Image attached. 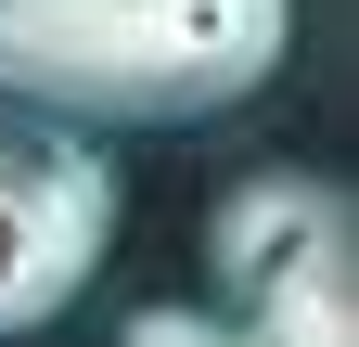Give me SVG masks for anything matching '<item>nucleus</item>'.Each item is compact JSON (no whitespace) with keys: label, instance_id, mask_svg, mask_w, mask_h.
Listing matches in <instances>:
<instances>
[{"label":"nucleus","instance_id":"obj_1","mask_svg":"<svg viewBox=\"0 0 359 347\" xmlns=\"http://www.w3.org/2000/svg\"><path fill=\"white\" fill-rule=\"evenodd\" d=\"M295 0H0V103L65 129H193L269 91Z\"/></svg>","mask_w":359,"mask_h":347},{"label":"nucleus","instance_id":"obj_2","mask_svg":"<svg viewBox=\"0 0 359 347\" xmlns=\"http://www.w3.org/2000/svg\"><path fill=\"white\" fill-rule=\"evenodd\" d=\"M116 244V167L77 142H0V334L77 309V283Z\"/></svg>","mask_w":359,"mask_h":347},{"label":"nucleus","instance_id":"obj_3","mask_svg":"<svg viewBox=\"0 0 359 347\" xmlns=\"http://www.w3.org/2000/svg\"><path fill=\"white\" fill-rule=\"evenodd\" d=\"M334 232H359V206H346L334 181H295V167H269V181H244V193L205 219V270H218V296H244V283H269L283 257L334 244Z\"/></svg>","mask_w":359,"mask_h":347},{"label":"nucleus","instance_id":"obj_4","mask_svg":"<svg viewBox=\"0 0 359 347\" xmlns=\"http://www.w3.org/2000/svg\"><path fill=\"white\" fill-rule=\"evenodd\" d=\"M231 309H244V322H231L244 347H359V232H334V244L283 257V270L244 283Z\"/></svg>","mask_w":359,"mask_h":347},{"label":"nucleus","instance_id":"obj_5","mask_svg":"<svg viewBox=\"0 0 359 347\" xmlns=\"http://www.w3.org/2000/svg\"><path fill=\"white\" fill-rule=\"evenodd\" d=\"M116 347H244V334H231V322H205V309H128Z\"/></svg>","mask_w":359,"mask_h":347}]
</instances>
